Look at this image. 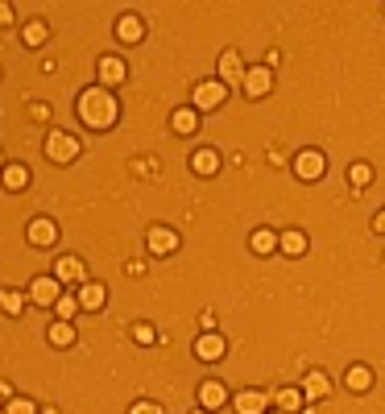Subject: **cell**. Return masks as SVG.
Segmentation results:
<instances>
[{"mask_svg": "<svg viewBox=\"0 0 385 414\" xmlns=\"http://www.w3.org/2000/svg\"><path fill=\"white\" fill-rule=\"evenodd\" d=\"M50 344H54V348H67V344H75V327L67 323V319L50 323Z\"/></svg>", "mask_w": 385, "mask_h": 414, "instance_id": "cb8c5ba5", "label": "cell"}, {"mask_svg": "<svg viewBox=\"0 0 385 414\" xmlns=\"http://www.w3.org/2000/svg\"><path fill=\"white\" fill-rule=\"evenodd\" d=\"M278 241H282L278 232H269V228H257V232L249 236V249H253V253H261V257H269V253L278 249Z\"/></svg>", "mask_w": 385, "mask_h": 414, "instance_id": "2e32d148", "label": "cell"}, {"mask_svg": "<svg viewBox=\"0 0 385 414\" xmlns=\"http://www.w3.org/2000/svg\"><path fill=\"white\" fill-rule=\"evenodd\" d=\"M0 303H4V311H9V315H21V294L17 290H0Z\"/></svg>", "mask_w": 385, "mask_h": 414, "instance_id": "f1b7e54d", "label": "cell"}, {"mask_svg": "<svg viewBox=\"0 0 385 414\" xmlns=\"http://www.w3.org/2000/svg\"><path fill=\"white\" fill-rule=\"evenodd\" d=\"M141 33H145V21L137 13H124L121 21H116V38L121 42H141Z\"/></svg>", "mask_w": 385, "mask_h": 414, "instance_id": "5bb4252c", "label": "cell"}, {"mask_svg": "<svg viewBox=\"0 0 385 414\" xmlns=\"http://www.w3.org/2000/svg\"><path fill=\"white\" fill-rule=\"evenodd\" d=\"M42 42H46V25L29 21V25H25V46H42Z\"/></svg>", "mask_w": 385, "mask_h": 414, "instance_id": "484cf974", "label": "cell"}, {"mask_svg": "<svg viewBox=\"0 0 385 414\" xmlns=\"http://www.w3.org/2000/svg\"><path fill=\"white\" fill-rule=\"evenodd\" d=\"M58 241V224H54V219H33V224H29V244H38V249H50V244Z\"/></svg>", "mask_w": 385, "mask_h": 414, "instance_id": "52a82bcc", "label": "cell"}, {"mask_svg": "<svg viewBox=\"0 0 385 414\" xmlns=\"http://www.w3.org/2000/svg\"><path fill=\"white\" fill-rule=\"evenodd\" d=\"M129 414H162V406H158V402H137Z\"/></svg>", "mask_w": 385, "mask_h": 414, "instance_id": "4dcf8cb0", "label": "cell"}, {"mask_svg": "<svg viewBox=\"0 0 385 414\" xmlns=\"http://www.w3.org/2000/svg\"><path fill=\"white\" fill-rule=\"evenodd\" d=\"M244 62H241V54L237 50H224V58H219V79L224 83H244Z\"/></svg>", "mask_w": 385, "mask_h": 414, "instance_id": "9c48e42d", "label": "cell"}, {"mask_svg": "<svg viewBox=\"0 0 385 414\" xmlns=\"http://www.w3.org/2000/svg\"><path fill=\"white\" fill-rule=\"evenodd\" d=\"M228 99V83L224 79H207V83H195V108H219Z\"/></svg>", "mask_w": 385, "mask_h": 414, "instance_id": "7a4b0ae2", "label": "cell"}, {"mask_svg": "<svg viewBox=\"0 0 385 414\" xmlns=\"http://www.w3.org/2000/svg\"><path fill=\"white\" fill-rule=\"evenodd\" d=\"M133 336H137V340H141V344H153V327H145V323H141V327H137Z\"/></svg>", "mask_w": 385, "mask_h": 414, "instance_id": "1f68e13d", "label": "cell"}, {"mask_svg": "<svg viewBox=\"0 0 385 414\" xmlns=\"http://www.w3.org/2000/svg\"><path fill=\"white\" fill-rule=\"evenodd\" d=\"M228 352V344L219 340V332H207V336H199V344H195V356L199 361H219Z\"/></svg>", "mask_w": 385, "mask_h": 414, "instance_id": "30bf717a", "label": "cell"}, {"mask_svg": "<svg viewBox=\"0 0 385 414\" xmlns=\"http://www.w3.org/2000/svg\"><path fill=\"white\" fill-rule=\"evenodd\" d=\"M54 278H58V282H79V286H83V266H79L75 257H63V261L54 266Z\"/></svg>", "mask_w": 385, "mask_h": 414, "instance_id": "7402d4cb", "label": "cell"}, {"mask_svg": "<svg viewBox=\"0 0 385 414\" xmlns=\"http://www.w3.org/2000/svg\"><path fill=\"white\" fill-rule=\"evenodd\" d=\"M75 298H79V307H83V311H99L108 294H104V286H99V282H83V286H79V294H75Z\"/></svg>", "mask_w": 385, "mask_h": 414, "instance_id": "4fadbf2b", "label": "cell"}, {"mask_svg": "<svg viewBox=\"0 0 385 414\" xmlns=\"http://www.w3.org/2000/svg\"><path fill=\"white\" fill-rule=\"evenodd\" d=\"M75 153H79V141H75L71 133H50L46 137V158L50 162H75Z\"/></svg>", "mask_w": 385, "mask_h": 414, "instance_id": "277c9868", "label": "cell"}, {"mask_svg": "<svg viewBox=\"0 0 385 414\" xmlns=\"http://www.w3.org/2000/svg\"><path fill=\"white\" fill-rule=\"evenodd\" d=\"M75 112H79V121L87 129H112L116 116H121V104H116V96L108 87H87L75 99Z\"/></svg>", "mask_w": 385, "mask_h": 414, "instance_id": "6da1fadb", "label": "cell"}, {"mask_svg": "<svg viewBox=\"0 0 385 414\" xmlns=\"http://www.w3.org/2000/svg\"><path fill=\"white\" fill-rule=\"evenodd\" d=\"M373 228H377V232H385V212H377V216H373Z\"/></svg>", "mask_w": 385, "mask_h": 414, "instance_id": "836d02e7", "label": "cell"}, {"mask_svg": "<svg viewBox=\"0 0 385 414\" xmlns=\"http://www.w3.org/2000/svg\"><path fill=\"white\" fill-rule=\"evenodd\" d=\"M99 83H104V87L124 83V62L121 58H99Z\"/></svg>", "mask_w": 385, "mask_h": 414, "instance_id": "e0dca14e", "label": "cell"}, {"mask_svg": "<svg viewBox=\"0 0 385 414\" xmlns=\"http://www.w3.org/2000/svg\"><path fill=\"white\" fill-rule=\"evenodd\" d=\"M199 323H203V327L212 332V327H216V311H203V315H199Z\"/></svg>", "mask_w": 385, "mask_h": 414, "instance_id": "d6a6232c", "label": "cell"}, {"mask_svg": "<svg viewBox=\"0 0 385 414\" xmlns=\"http://www.w3.org/2000/svg\"><path fill=\"white\" fill-rule=\"evenodd\" d=\"M244 96H253V99H261L269 96V87H273V75H269V67H253V71L244 75Z\"/></svg>", "mask_w": 385, "mask_h": 414, "instance_id": "5b68a950", "label": "cell"}, {"mask_svg": "<svg viewBox=\"0 0 385 414\" xmlns=\"http://www.w3.org/2000/svg\"><path fill=\"white\" fill-rule=\"evenodd\" d=\"M191 166H195V174H216V170H219V153H216V149H212V146L195 149Z\"/></svg>", "mask_w": 385, "mask_h": 414, "instance_id": "9a60e30c", "label": "cell"}, {"mask_svg": "<svg viewBox=\"0 0 385 414\" xmlns=\"http://www.w3.org/2000/svg\"><path fill=\"white\" fill-rule=\"evenodd\" d=\"M344 386H348L352 393H364L369 386H373V373H369L364 365H352L348 373H344Z\"/></svg>", "mask_w": 385, "mask_h": 414, "instance_id": "ac0fdd59", "label": "cell"}, {"mask_svg": "<svg viewBox=\"0 0 385 414\" xmlns=\"http://www.w3.org/2000/svg\"><path fill=\"white\" fill-rule=\"evenodd\" d=\"M54 311H58V315H63L67 323H71V319H75V311H79V298H71V294H63V298L54 303Z\"/></svg>", "mask_w": 385, "mask_h": 414, "instance_id": "83f0119b", "label": "cell"}, {"mask_svg": "<svg viewBox=\"0 0 385 414\" xmlns=\"http://www.w3.org/2000/svg\"><path fill=\"white\" fill-rule=\"evenodd\" d=\"M237 414H265V393L257 390L237 393Z\"/></svg>", "mask_w": 385, "mask_h": 414, "instance_id": "ffe728a7", "label": "cell"}, {"mask_svg": "<svg viewBox=\"0 0 385 414\" xmlns=\"http://www.w3.org/2000/svg\"><path fill=\"white\" fill-rule=\"evenodd\" d=\"M348 178H352V187H369V183H373V166H364V162H357V166L348 170Z\"/></svg>", "mask_w": 385, "mask_h": 414, "instance_id": "4316f807", "label": "cell"}, {"mask_svg": "<svg viewBox=\"0 0 385 414\" xmlns=\"http://www.w3.org/2000/svg\"><path fill=\"white\" fill-rule=\"evenodd\" d=\"M224 402H228V390H224L219 381H203V386H199V406H203V410L216 414Z\"/></svg>", "mask_w": 385, "mask_h": 414, "instance_id": "8fae6325", "label": "cell"}, {"mask_svg": "<svg viewBox=\"0 0 385 414\" xmlns=\"http://www.w3.org/2000/svg\"><path fill=\"white\" fill-rule=\"evenodd\" d=\"M170 129H174V133H183V137L195 133V129H199V112H195V108H178V112L170 116Z\"/></svg>", "mask_w": 385, "mask_h": 414, "instance_id": "d6986e66", "label": "cell"}, {"mask_svg": "<svg viewBox=\"0 0 385 414\" xmlns=\"http://www.w3.org/2000/svg\"><path fill=\"white\" fill-rule=\"evenodd\" d=\"M29 298L38 303V307H50V303H58L63 294H58V278H33V286H29Z\"/></svg>", "mask_w": 385, "mask_h": 414, "instance_id": "ba28073f", "label": "cell"}, {"mask_svg": "<svg viewBox=\"0 0 385 414\" xmlns=\"http://www.w3.org/2000/svg\"><path fill=\"white\" fill-rule=\"evenodd\" d=\"M278 249H282L286 257H303V253H307V236H303V232H282Z\"/></svg>", "mask_w": 385, "mask_h": 414, "instance_id": "603a6c76", "label": "cell"}, {"mask_svg": "<svg viewBox=\"0 0 385 414\" xmlns=\"http://www.w3.org/2000/svg\"><path fill=\"white\" fill-rule=\"evenodd\" d=\"M195 414H212V410H203V406H199V410H195Z\"/></svg>", "mask_w": 385, "mask_h": 414, "instance_id": "e575fe53", "label": "cell"}, {"mask_svg": "<svg viewBox=\"0 0 385 414\" xmlns=\"http://www.w3.org/2000/svg\"><path fill=\"white\" fill-rule=\"evenodd\" d=\"M4 414H38V406H33L29 398H13V402H9V410H4Z\"/></svg>", "mask_w": 385, "mask_h": 414, "instance_id": "f546056e", "label": "cell"}, {"mask_svg": "<svg viewBox=\"0 0 385 414\" xmlns=\"http://www.w3.org/2000/svg\"><path fill=\"white\" fill-rule=\"evenodd\" d=\"M294 170H298L303 183H315V178H323V170H327V158H323L319 149H303V153L294 158Z\"/></svg>", "mask_w": 385, "mask_h": 414, "instance_id": "3957f363", "label": "cell"}, {"mask_svg": "<svg viewBox=\"0 0 385 414\" xmlns=\"http://www.w3.org/2000/svg\"><path fill=\"white\" fill-rule=\"evenodd\" d=\"M4 187H9V191H25V187H29V170L17 166V162H13V166H4Z\"/></svg>", "mask_w": 385, "mask_h": 414, "instance_id": "d4e9b609", "label": "cell"}, {"mask_svg": "<svg viewBox=\"0 0 385 414\" xmlns=\"http://www.w3.org/2000/svg\"><path fill=\"white\" fill-rule=\"evenodd\" d=\"M145 249L158 253V257H166V253L178 249V236H174L170 228H149V232H145Z\"/></svg>", "mask_w": 385, "mask_h": 414, "instance_id": "8992f818", "label": "cell"}, {"mask_svg": "<svg viewBox=\"0 0 385 414\" xmlns=\"http://www.w3.org/2000/svg\"><path fill=\"white\" fill-rule=\"evenodd\" d=\"M327 393H332L327 373H319V369H315V373H307V381H303V398H307V402H319V398H327Z\"/></svg>", "mask_w": 385, "mask_h": 414, "instance_id": "7c38bea8", "label": "cell"}, {"mask_svg": "<svg viewBox=\"0 0 385 414\" xmlns=\"http://www.w3.org/2000/svg\"><path fill=\"white\" fill-rule=\"evenodd\" d=\"M273 402H278V410H282V414H298L307 398H303V390H278V393H273Z\"/></svg>", "mask_w": 385, "mask_h": 414, "instance_id": "44dd1931", "label": "cell"}, {"mask_svg": "<svg viewBox=\"0 0 385 414\" xmlns=\"http://www.w3.org/2000/svg\"><path fill=\"white\" fill-rule=\"evenodd\" d=\"M278 414H282V410H278Z\"/></svg>", "mask_w": 385, "mask_h": 414, "instance_id": "d590c367", "label": "cell"}]
</instances>
